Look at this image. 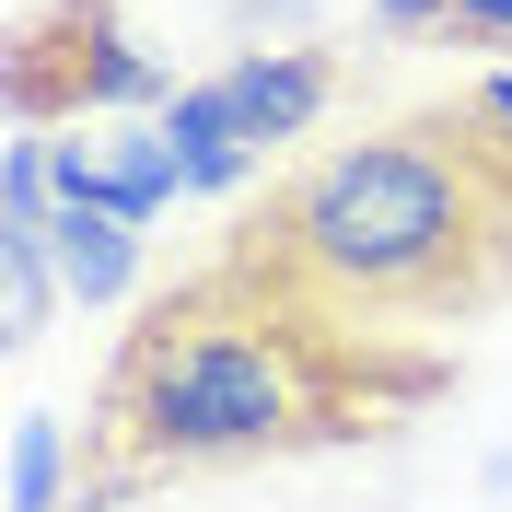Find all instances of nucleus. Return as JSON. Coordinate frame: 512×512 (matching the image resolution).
I'll return each instance as SVG.
<instances>
[{
    "instance_id": "f257e3e1",
    "label": "nucleus",
    "mask_w": 512,
    "mask_h": 512,
    "mask_svg": "<svg viewBox=\"0 0 512 512\" xmlns=\"http://www.w3.org/2000/svg\"><path fill=\"white\" fill-rule=\"evenodd\" d=\"M489 128V117H478ZM466 117H419L384 140H338L268 198L245 268L315 315H396V303H466L512 256V140Z\"/></svg>"
},
{
    "instance_id": "f03ea898",
    "label": "nucleus",
    "mask_w": 512,
    "mask_h": 512,
    "mask_svg": "<svg viewBox=\"0 0 512 512\" xmlns=\"http://www.w3.org/2000/svg\"><path fill=\"white\" fill-rule=\"evenodd\" d=\"M361 396L326 350V315L291 303L233 256L222 280L152 303L105 384V478H175V466H233V454H291L315 431H350Z\"/></svg>"
},
{
    "instance_id": "7ed1b4c3",
    "label": "nucleus",
    "mask_w": 512,
    "mask_h": 512,
    "mask_svg": "<svg viewBox=\"0 0 512 512\" xmlns=\"http://www.w3.org/2000/svg\"><path fill=\"white\" fill-rule=\"evenodd\" d=\"M59 24H70V59H35V47L12 59V105H24V117L47 105V82H59L82 117H163V105L187 94V82H175V70H163L152 47L105 12V0H70Z\"/></svg>"
},
{
    "instance_id": "20e7f679",
    "label": "nucleus",
    "mask_w": 512,
    "mask_h": 512,
    "mask_svg": "<svg viewBox=\"0 0 512 512\" xmlns=\"http://www.w3.org/2000/svg\"><path fill=\"white\" fill-rule=\"evenodd\" d=\"M47 152H59V198L117 210V222H140V233L187 198V163H175L163 117H94V128H70V140H47Z\"/></svg>"
},
{
    "instance_id": "39448f33",
    "label": "nucleus",
    "mask_w": 512,
    "mask_h": 512,
    "mask_svg": "<svg viewBox=\"0 0 512 512\" xmlns=\"http://www.w3.org/2000/svg\"><path fill=\"white\" fill-rule=\"evenodd\" d=\"M163 140H175V163H187V198H233V187H256V163H268V152H256V128L233 117L222 70L163 105Z\"/></svg>"
},
{
    "instance_id": "423d86ee",
    "label": "nucleus",
    "mask_w": 512,
    "mask_h": 512,
    "mask_svg": "<svg viewBox=\"0 0 512 512\" xmlns=\"http://www.w3.org/2000/svg\"><path fill=\"white\" fill-rule=\"evenodd\" d=\"M233 117L256 128V152H280V140H303V128L326 117V59L315 47H245V59L222 70Z\"/></svg>"
},
{
    "instance_id": "0eeeda50",
    "label": "nucleus",
    "mask_w": 512,
    "mask_h": 512,
    "mask_svg": "<svg viewBox=\"0 0 512 512\" xmlns=\"http://www.w3.org/2000/svg\"><path fill=\"white\" fill-rule=\"evenodd\" d=\"M47 256H59V291L82 303V315H117L128 291H140V222H117V210H82V198H59Z\"/></svg>"
},
{
    "instance_id": "6e6552de",
    "label": "nucleus",
    "mask_w": 512,
    "mask_h": 512,
    "mask_svg": "<svg viewBox=\"0 0 512 512\" xmlns=\"http://www.w3.org/2000/svg\"><path fill=\"white\" fill-rule=\"evenodd\" d=\"M59 303H70V291H59V256H47V233H0V350H35Z\"/></svg>"
},
{
    "instance_id": "1a4fd4ad",
    "label": "nucleus",
    "mask_w": 512,
    "mask_h": 512,
    "mask_svg": "<svg viewBox=\"0 0 512 512\" xmlns=\"http://www.w3.org/2000/svg\"><path fill=\"white\" fill-rule=\"evenodd\" d=\"M0 501L12 512H70V431L47 408L12 419V478H0Z\"/></svg>"
},
{
    "instance_id": "9d476101",
    "label": "nucleus",
    "mask_w": 512,
    "mask_h": 512,
    "mask_svg": "<svg viewBox=\"0 0 512 512\" xmlns=\"http://www.w3.org/2000/svg\"><path fill=\"white\" fill-rule=\"evenodd\" d=\"M373 24L384 35H431V24H454V0H373Z\"/></svg>"
},
{
    "instance_id": "9b49d317",
    "label": "nucleus",
    "mask_w": 512,
    "mask_h": 512,
    "mask_svg": "<svg viewBox=\"0 0 512 512\" xmlns=\"http://www.w3.org/2000/svg\"><path fill=\"white\" fill-rule=\"evenodd\" d=\"M454 24L466 35H512V0H454Z\"/></svg>"
},
{
    "instance_id": "f8f14e48",
    "label": "nucleus",
    "mask_w": 512,
    "mask_h": 512,
    "mask_svg": "<svg viewBox=\"0 0 512 512\" xmlns=\"http://www.w3.org/2000/svg\"><path fill=\"white\" fill-rule=\"evenodd\" d=\"M478 117L501 128V140H512V70H489V82H478Z\"/></svg>"
}]
</instances>
